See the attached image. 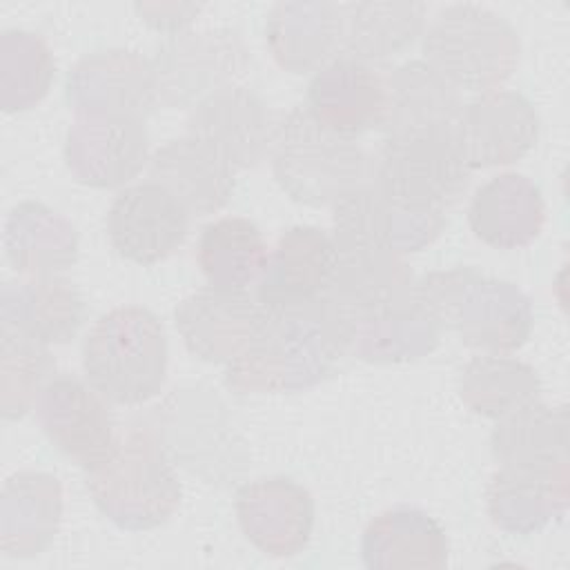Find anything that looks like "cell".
<instances>
[{
	"label": "cell",
	"instance_id": "6da1fadb",
	"mask_svg": "<svg viewBox=\"0 0 570 570\" xmlns=\"http://www.w3.org/2000/svg\"><path fill=\"white\" fill-rule=\"evenodd\" d=\"M347 354V318L327 296L265 307L249 345L225 370L238 394L301 392L325 381Z\"/></svg>",
	"mask_w": 570,
	"mask_h": 570
},
{
	"label": "cell",
	"instance_id": "7a4b0ae2",
	"mask_svg": "<svg viewBox=\"0 0 570 570\" xmlns=\"http://www.w3.org/2000/svg\"><path fill=\"white\" fill-rule=\"evenodd\" d=\"M269 160L281 189L307 207H334L374 185V158L356 138L316 122L305 105L278 120Z\"/></svg>",
	"mask_w": 570,
	"mask_h": 570
},
{
	"label": "cell",
	"instance_id": "3957f363",
	"mask_svg": "<svg viewBox=\"0 0 570 570\" xmlns=\"http://www.w3.org/2000/svg\"><path fill=\"white\" fill-rule=\"evenodd\" d=\"M169 343L158 316L140 305L102 314L82 343L87 381L111 403L140 405L167 379Z\"/></svg>",
	"mask_w": 570,
	"mask_h": 570
},
{
	"label": "cell",
	"instance_id": "277c9868",
	"mask_svg": "<svg viewBox=\"0 0 570 570\" xmlns=\"http://www.w3.org/2000/svg\"><path fill=\"white\" fill-rule=\"evenodd\" d=\"M87 488L98 510L125 530L167 523L183 492L158 434L147 425L118 436L107 461L87 472Z\"/></svg>",
	"mask_w": 570,
	"mask_h": 570
},
{
	"label": "cell",
	"instance_id": "5b68a950",
	"mask_svg": "<svg viewBox=\"0 0 570 570\" xmlns=\"http://www.w3.org/2000/svg\"><path fill=\"white\" fill-rule=\"evenodd\" d=\"M423 60L459 91L499 89L517 69L521 42L514 27L481 4H448L423 31Z\"/></svg>",
	"mask_w": 570,
	"mask_h": 570
},
{
	"label": "cell",
	"instance_id": "8992f818",
	"mask_svg": "<svg viewBox=\"0 0 570 570\" xmlns=\"http://www.w3.org/2000/svg\"><path fill=\"white\" fill-rule=\"evenodd\" d=\"M470 171L452 129L392 134L374 156V189L399 207L445 214L465 194Z\"/></svg>",
	"mask_w": 570,
	"mask_h": 570
},
{
	"label": "cell",
	"instance_id": "52a82bcc",
	"mask_svg": "<svg viewBox=\"0 0 570 570\" xmlns=\"http://www.w3.org/2000/svg\"><path fill=\"white\" fill-rule=\"evenodd\" d=\"M249 60L243 36L229 27L174 33L158 45L151 60L160 105L191 109L205 96L236 85Z\"/></svg>",
	"mask_w": 570,
	"mask_h": 570
},
{
	"label": "cell",
	"instance_id": "ba28073f",
	"mask_svg": "<svg viewBox=\"0 0 570 570\" xmlns=\"http://www.w3.org/2000/svg\"><path fill=\"white\" fill-rule=\"evenodd\" d=\"M36 419L49 441L85 472L98 468L116 448L114 416L107 399L71 374H58L40 390Z\"/></svg>",
	"mask_w": 570,
	"mask_h": 570
},
{
	"label": "cell",
	"instance_id": "9c48e42d",
	"mask_svg": "<svg viewBox=\"0 0 570 570\" xmlns=\"http://www.w3.org/2000/svg\"><path fill=\"white\" fill-rule=\"evenodd\" d=\"M65 94L76 114L147 120L160 105L151 60L120 47L82 56L67 73Z\"/></svg>",
	"mask_w": 570,
	"mask_h": 570
},
{
	"label": "cell",
	"instance_id": "30bf717a",
	"mask_svg": "<svg viewBox=\"0 0 570 570\" xmlns=\"http://www.w3.org/2000/svg\"><path fill=\"white\" fill-rule=\"evenodd\" d=\"M278 120L252 89L232 85L205 96L189 109L187 134L214 149L236 171L269 158Z\"/></svg>",
	"mask_w": 570,
	"mask_h": 570
},
{
	"label": "cell",
	"instance_id": "8fae6325",
	"mask_svg": "<svg viewBox=\"0 0 570 570\" xmlns=\"http://www.w3.org/2000/svg\"><path fill=\"white\" fill-rule=\"evenodd\" d=\"M539 114L519 91L494 89L463 102L452 136L470 169L517 163L539 138Z\"/></svg>",
	"mask_w": 570,
	"mask_h": 570
},
{
	"label": "cell",
	"instance_id": "7c38bea8",
	"mask_svg": "<svg viewBox=\"0 0 570 570\" xmlns=\"http://www.w3.org/2000/svg\"><path fill=\"white\" fill-rule=\"evenodd\" d=\"M65 163L82 185L96 189L122 187L149 163L145 120L76 114L65 138Z\"/></svg>",
	"mask_w": 570,
	"mask_h": 570
},
{
	"label": "cell",
	"instance_id": "4fadbf2b",
	"mask_svg": "<svg viewBox=\"0 0 570 570\" xmlns=\"http://www.w3.org/2000/svg\"><path fill=\"white\" fill-rule=\"evenodd\" d=\"M532 303L510 281L481 276L470 267L445 314L443 330L456 332L463 345L508 354L519 350L532 332Z\"/></svg>",
	"mask_w": 570,
	"mask_h": 570
},
{
	"label": "cell",
	"instance_id": "5bb4252c",
	"mask_svg": "<svg viewBox=\"0 0 570 570\" xmlns=\"http://www.w3.org/2000/svg\"><path fill=\"white\" fill-rule=\"evenodd\" d=\"M189 218V212L163 185L145 180L125 187L111 200L107 236L122 258L151 265L183 245Z\"/></svg>",
	"mask_w": 570,
	"mask_h": 570
},
{
	"label": "cell",
	"instance_id": "9a60e30c",
	"mask_svg": "<svg viewBox=\"0 0 570 570\" xmlns=\"http://www.w3.org/2000/svg\"><path fill=\"white\" fill-rule=\"evenodd\" d=\"M263 314L247 289L207 285L174 307V325L196 358L227 365L249 345Z\"/></svg>",
	"mask_w": 570,
	"mask_h": 570
},
{
	"label": "cell",
	"instance_id": "2e32d148",
	"mask_svg": "<svg viewBox=\"0 0 570 570\" xmlns=\"http://www.w3.org/2000/svg\"><path fill=\"white\" fill-rule=\"evenodd\" d=\"M236 517L247 541L285 559L305 550L314 530V499L294 479L263 476L236 492Z\"/></svg>",
	"mask_w": 570,
	"mask_h": 570
},
{
	"label": "cell",
	"instance_id": "e0dca14e",
	"mask_svg": "<svg viewBox=\"0 0 570 570\" xmlns=\"http://www.w3.org/2000/svg\"><path fill=\"white\" fill-rule=\"evenodd\" d=\"M443 227L445 214L399 207L374 185L345 196L332 207V240L338 249L376 247L403 256L434 243Z\"/></svg>",
	"mask_w": 570,
	"mask_h": 570
},
{
	"label": "cell",
	"instance_id": "ac0fdd59",
	"mask_svg": "<svg viewBox=\"0 0 570 570\" xmlns=\"http://www.w3.org/2000/svg\"><path fill=\"white\" fill-rule=\"evenodd\" d=\"M305 107L316 122L341 136L356 138L383 129L387 111L385 73L376 65L341 53L309 80Z\"/></svg>",
	"mask_w": 570,
	"mask_h": 570
},
{
	"label": "cell",
	"instance_id": "d6986e66",
	"mask_svg": "<svg viewBox=\"0 0 570 570\" xmlns=\"http://www.w3.org/2000/svg\"><path fill=\"white\" fill-rule=\"evenodd\" d=\"M336 265L332 234L314 225L285 229L267 254L258 278V303L285 307L314 301L325 294Z\"/></svg>",
	"mask_w": 570,
	"mask_h": 570
},
{
	"label": "cell",
	"instance_id": "ffe728a7",
	"mask_svg": "<svg viewBox=\"0 0 570 570\" xmlns=\"http://www.w3.org/2000/svg\"><path fill=\"white\" fill-rule=\"evenodd\" d=\"M568 485V461L541 468L501 465L485 490L490 521L508 534L539 532L566 514Z\"/></svg>",
	"mask_w": 570,
	"mask_h": 570
},
{
	"label": "cell",
	"instance_id": "44dd1931",
	"mask_svg": "<svg viewBox=\"0 0 570 570\" xmlns=\"http://www.w3.org/2000/svg\"><path fill=\"white\" fill-rule=\"evenodd\" d=\"M265 40L281 69L316 73L341 56L343 4L330 0L276 2L267 13Z\"/></svg>",
	"mask_w": 570,
	"mask_h": 570
},
{
	"label": "cell",
	"instance_id": "7402d4cb",
	"mask_svg": "<svg viewBox=\"0 0 570 570\" xmlns=\"http://www.w3.org/2000/svg\"><path fill=\"white\" fill-rule=\"evenodd\" d=\"M149 176L189 216L216 214L229 203L236 187V169L189 134L167 140L149 156Z\"/></svg>",
	"mask_w": 570,
	"mask_h": 570
},
{
	"label": "cell",
	"instance_id": "603a6c76",
	"mask_svg": "<svg viewBox=\"0 0 570 570\" xmlns=\"http://www.w3.org/2000/svg\"><path fill=\"white\" fill-rule=\"evenodd\" d=\"M85 321L78 287L60 276L7 281L0 292V325L42 345L69 343Z\"/></svg>",
	"mask_w": 570,
	"mask_h": 570
},
{
	"label": "cell",
	"instance_id": "cb8c5ba5",
	"mask_svg": "<svg viewBox=\"0 0 570 570\" xmlns=\"http://www.w3.org/2000/svg\"><path fill=\"white\" fill-rule=\"evenodd\" d=\"M62 485L49 472L20 470L0 494V548L4 557L29 559L45 552L62 523Z\"/></svg>",
	"mask_w": 570,
	"mask_h": 570
},
{
	"label": "cell",
	"instance_id": "d4e9b609",
	"mask_svg": "<svg viewBox=\"0 0 570 570\" xmlns=\"http://www.w3.org/2000/svg\"><path fill=\"white\" fill-rule=\"evenodd\" d=\"M468 223L485 245L519 249L539 238L546 225V200L534 180L505 171L474 191L468 205Z\"/></svg>",
	"mask_w": 570,
	"mask_h": 570
},
{
	"label": "cell",
	"instance_id": "484cf974",
	"mask_svg": "<svg viewBox=\"0 0 570 570\" xmlns=\"http://www.w3.org/2000/svg\"><path fill=\"white\" fill-rule=\"evenodd\" d=\"M448 554L445 530L425 510L412 505L376 514L361 537V557L372 570H439L448 563Z\"/></svg>",
	"mask_w": 570,
	"mask_h": 570
},
{
	"label": "cell",
	"instance_id": "4316f807",
	"mask_svg": "<svg viewBox=\"0 0 570 570\" xmlns=\"http://www.w3.org/2000/svg\"><path fill=\"white\" fill-rule=\"evenodd\" d=\"M345 314V312H343ZM347 352L370 363H405L428 356L441 341V325L412 298L372 312L345 314Z\"/></svg>",
	"mask_w": 570,
	"mask_h": 570
},
{
	"label": "cell",
	"instance_id": "83f0119b",
	"mask_svg": "<svg viewBox=\"0 0 570 570\" xmlns=\"http://www.w3.org/2000/svg\"><path fill=\"white\" fill-rule=\"evenodd\" d=\"M2 245L11 267L27 276H60L78 261L76 227L38 200H22L4 218Z\"/></svg>",
	"mask_w": 570,
	"mask_h": 570
},
{
	"label": "cell",
	"instance_id": "f1b7e54d",
	"mask_svg": "<svg viewBox=\"0 0 570 570\" xmlns=\"http://www.w3.org/2000/svg\"><path fill=\"white\" fill-rule=\"evenodd\" d=\"M414 276L405 258L376 247H336L325 294L345 312L361 314L412 298Z\"/></svg>",
	"mask_w": 570,
	"mask_h": 570
},
{
	"label": "cell",
	"instance_id": "f546056e",
	"mask_svg": "<svg viewBox=\"0 0 570 570\" xmlns=\"http://www.w3.org/2000/svg\"><path fill=\"white\" fill-rule=\"evenodd\" d=\"M385 136L452 129L463 107L459 89L423 58L407 60L385 73Z\"/></svg>",
	"mask_w": 570,
	"mask_h": 570
},
{
	"label": "cell",
	"instance_id": "4dcf8cb0",
	"mask_svg": "<svg viewBox=\"0 0 570 570\" xmlns=\"http://www.w3.org/2000/svg\"><path fill=\"white\" fill-rule=\"evenodd\" d=\"M428 7L414 0L343 4L341 53L376 65L410 47L425 31Z\"/></svg>",
	"mask_w": 570,
	"mask_h": 570
},
{
	"label": "cell",
	"instance_id": "1f68e13d",
	"mask_svg": "<svg viewBox=\"0 0 570 570\" xmlns=\"http://www.w3.org/2000/svg\"><path fill=\"white\" fill-rule=\"evenodd\" d=\"M568 412L539 399L497 419L490 450L499 465L541 468L568 461Z\"/></svg>",
	"mask_w": 570,
	"mask_h": 570
},
{
	"label": "cell",
	"instance_id": "d6a6232c",
	"mask_svg": "<svg viewBox=\"0 0 570 570\" xmlns=\"http://www.w3.org/2000/svg\"><path fill=\"white\" fill-rule=\"evenodd\" d=\"M196 258L209 285L247 289L261 278L267 245L261 227L245 216H223L203 227Z\"/></svg>",
	"mask_w": 570,
	"mask_h": 570
},
{
	"label": "cell",
	"instance_id": "836d02e7",
	"mask_svg": "<svg viewBox=\"0 0 570 570\" xmlns=\"http://www.w3.org/2000/svg\"><path fill=\"white\" fill-rule=\"evenodd\" d=\"M541 383L532 365L508 354L472 356L459 376L463 405L485 419H501L539 399Z\"/></svg>",
	"mask_w": 570,
	"mask_h": 570
},
{
	"label": "cell",
	"instance_id": "e575fe53",
	"mask_svg": "<svg viewBox=\"0 0 570 570\" xmlns=\"http://www.w3.org/2000/svg\"><path fill=\"white\" fill-rule=\"evenodd\" d=\"M56 60L47 40L27 29L0 33V107L7 114L36 107L51 89Z\"/></svg>",
	"mask_w": 570,
	"mask_h": 570
},
{
	"label": "cell",
	"instance_id": "d590c367",
	"mask_svg": "<svg viewBox=\"0 0 570 570\" xmlns=\"http://www.w3.org/2000/svg\"><path fill=\"white\" fill-rule=\"evenodd\" d=\"M56 361L47 345L11 330L0 332V414L7 421L33 410L40 390L53 376Z\"/></svg>",
	"mask_w": 570,
	"mask_h": 570
},
{
	"label": "cell",
	"instance_id": "8d00e7d4",
	"mask_svg": "<svg viewBox=\"0 0 570 570\" xmlns=\"http://www.w3.org/2000/svg\"><path fill=\"white\" fill-rule=\"evenodd\" d=\"M200 2H138L136 13L156 31L163 33H180L185 31L196 16L203 11Z\"/></svg>",
	"mask_w": 570,
	"mask_h": 570
}]
</instances>
